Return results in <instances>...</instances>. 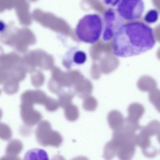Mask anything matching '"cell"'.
<instances>
[{"label":"cell","instance_id":"2","mask_svg":"<svg viewBox=\"0 0 160 160\" xmlns=\"http://www.w3.org/2000/svg\"><path fill=\"white\" fill-rule=\"evenodd\" d=\"M102 20L97 14H87L77 24L75 33L79 40L84 43H97L102 35Z\"/></svg>","mask_w":160,"mask_h":160},{"label":"cell","instance_id":"16","mask_svg":"<svg viewBox=\"0 0 160 160\" xmlns=\"http://www.w3.org/2000/svg\"><path fill=\"white\" fill-rule=\"evenodd\" d=\"M52 160H66L63 156L60 155H56L52 158Z\"/></svg>","mask_w":160,"mask_h":160},{"label":"cell","instance_id":"9","mask_svg":"<svg viewBox=\"0 0 160 160\" xmlns=\"http://www.w3.org/2000/svg\"><path fill=\"white\" fill-rule=\"evenodd\" d=\"M117 148L114 142L111 140L104 146L103 157L105 160H112L117 156Z\"/></svg>","mask_w":160,"mask_h":160},{"label":"cell","instance_id":"1","mask_svg":"<svg viewBox=\"0 0 160 160\" xmlns=\"http://www.w3.org/2000/svg\"><path fill=\"white\" fill-rule=\"evenodd\" d=\"M156 43L153 30L143 22L124 23L113 38V54L123 58L136 56L152 49Z\"/></svg>","mask_w":160,"mask_h":160},{"label":"cell","instance_id":"17","mask_svg":"<svg viewBox=\"0 0 160 160\" xmlns=\"http://www.w3.org/2000/svg\"><path fill=\"white\" fill-rule=\"evenodd\" d=\"M5 25L4 22H2L0 21V32L4 30L5 29Z\"/></svg>","mask_w":160,"mask_h":160},{"label":"cell","instance_id":"3","mask_svg":"<svg viewBox=\"0 0 160 160\" xmlns=\"http://www.w3.org/2000/svg\"><path fill=\"white\" fill-rule=\"evenodd\" d=\"M136 136L127 132L115 133L112 140L117 148V156L120 160H132L135 152Z\"/></svg>","mask_w":160,"mask_h":160},{"label":"cell","instance_id":"11","mask_svg":"<svg viewBox=\"0 0 160 160\" xmlns=\"http://www.w3.org/2000/svg\"><path fill=\"white\" fill-rule=\"evenodd\" d=\"M11 137L12 132L9 127L4 124H0V139L7 141Z\"/></svg>","mask_w":160,"mask_h":160},{"label":"cell","instance_id":"10","mask_svg":"<svg viewBox=\"0 0 160 160\" xmlns=\"http://www.w3.org/2000/svg\"><path fill=\"white\" fill-rule=\"evenodd\" d=\"M71 62L77 65H82L87 60V55L86 53L82 51L76 50L73 52V53L69 56Z\"/></svg>","mask_w":160,"mask_h":160},{"label":"cell","instance_id":"15","mask_svg":"<svg viewBox=\"0 0 160 160\" xmlns=\"http://www.w3.org/2000/svg\"><path fill=\"white\" fill-rule=\"evenodd\" d=\"M71 160H89V159L84 156H78V157H75Z\"/></svg>","mask_w":160,"mask_h":160},{"label":"cell","instance_id":"14","mask_svg":"<svg viewBox=\"0 0 160 160\" xmlns=\"http://www.w3.org/2000/svg\"><path fill=\"white\" fill-rule=\"evenodd\" d=\"M0 160H22L18 156H12L6 155L0 158Z\"/></svg>","mask_w":160,"mask_h":160},{"label":"cell","instance_id":"12","mask_svg":"<svg viewBox=\"0 0 160 160\" xmlns=\"http://www.w3.org/2000/svg\"><path fill=\"white\" fill-rule=\"evenodd\" d=\"M158 11L155 9H152L147 13L145 17V21L148 23H154L158 21Z\"/></svg>","mask_w":160,"mask_h":160},{"label":"cell","instance_id":"5","mask_svg":"<svg viewBox=\"0 0 160 160\" xmlns=\"http://www.w3.org/2000/svg\"><path fill=\"white\" fill-rule=\"evenodd\" d=\"M117 11L122 18L131 21L141 18L144 10L142 0H121Z\"/></svg>","mask_w":160,"mask_h":160},{"label":"cell","instance_id":"7","mask_svg":"<svg viewBox=\"0 0 160 160\" xmlns=\"http://www.w3.org/2000/svg\"><path fill=\"white\" fill-rule=\"evenodd\" d=\"M23 160H50L48 155L45 150L33 148L26 152Z\"/></svg>","mask_w":160,"mask_h":160},{"label":"cell","instance_id":"6","mask_svg":"<svg viewBox=\"0 0 160 160\" xmlns=\"http://www.w3.org/2000/svg\"><path fill=\"white\" fill-rule=\"evenodd\" d=\"M37 141L44 147L51 146L58 148L62 143L63 138L58 132H51L46 127H40L36 132Z\"/></svg>","mask_w":160,"mask_h":160},{"label":"cell","instance_id":"8","mask_svg":"<svg viewBox=\"0 0 160 160\" xmlns=\"http://www.w3.org/2000/svg\"><path fill=\"white\" fill-rule=\"evenodd\" d=\"M23 149V144L19 140H13L9 142L6 148V155L18 156Z\"/></svg>","mask_w":160,"mask_h":160},{"label":"cell","instance_id":"4","mask_svg":"<svg viewBox=\"0 0 160 160\" xmlns=\"http://www.w3.org/2000/svg\"><path fill=\"white\" fill-rule=\"evenodd\" d=\"M102 20V39L103 42H109L113 38L118 30L124 24V20L116 9L109 8L104 12Z\"/></svg>","mask_w":160,"mask_h":160},{"label":"cell","instance_id":"13","mask_svg":"<svg viewBox=\"0 0 160 160\" xmlns=\"http://www.w3.org/2000/svg\"><path fill=\"white\" fill-rule=\"evenodd\" d=\"M103 3L107 6L114 7L118 5L121 0H102Z\"/></svg>","mask_w":160,"mask_h":160}]
</instances>
